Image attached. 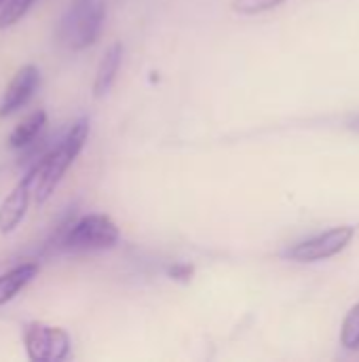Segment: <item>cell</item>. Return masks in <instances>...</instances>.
<instances>
[{
  "label": "cell",
  "mask_w": 359,
  "mask_h": 362,
  "mask_svg": "<svg viewBox=\"0 0 359 362\" xmlns=\"http://www.w3.org/2000/svg\"><path fill=\"white\" fill-rule=\"evenodd\" d=\"M104 19L106 6L102 0H72L70 8L59 19L57 38L70 51H83L99 38Z\"/></svg>",
  "instance_id": "cell-2"
},
{
  "label": "cell",
  "mask_w": 359,
  "mask_h": 362,
  "mask_svg": "<svg viewBox=\"0 0 359 362\" xmlns=\"http://www.w3.org/2000/svg\"><path fill=\"white\" fill-rule=\"evenodd\" d=\"M341 346L349 352L359 350V303L353 305L341 327Z\"/></svg>",
  "instance_id": "cell-11"
},
{
  "label": "cell",
  "mask_w": 359,
  "mask_h": 362,
  "mask_svg": "<svg viewBox=\"0 0 359 362\" xmlns=\"http://www.w3.org/2000/svg\"><path fill=\"white\" fill-rule=\"evenodd\" d=\"M38 85H40L38 66H34V64L21 66L8 81V85L0 98V119H6V117L15 115L17 110H21L34 98Z\"/></svg>",
  "instance_id": "cell-7"
},
{
  "label": "cell",
  "mask_w": 359,
  "mask_h": 362,
  "mask_svg": "<svg viewBox=\"0 0 359 362\" xmlns=\"http://www.w3.org/2000/svg\"><path fill=\"white\" fill-rule=\"evenodd\" d=\"M121 62H123V45L112 42L106 49V53L97 66V72H95V81H93V95L95 98H102L112 89L116 74L121 70Z\"/></svg>",
  "instance_id": "cell-9"
},
{
  "label": "cell",
  "mask_w": 359,
  "mask_h": 362,
  "mask_svg": "<svg viewBox=\"0 0 359 362\" xmlns=\"http://www.w3.org/2000/svg\"><path fill=\"white\" fill-rule=\"evenodd\" d=\"M38 176H40V161H36L28 170V174L15 185V189L2 199L0 204V233L2 235H11L23 221L32 197H36Z\"/></svg>",
  "instance_id": "cell-6"
},
{
  "label": "cell",
  "mask_w": 359,
  "mask_h": 362,
  "mask_svg": "<svg viewBox=\"0 0 359 362\" xmlns=\"http://www.w3.org/2000/svg\"><path fill=\"white\" fill-rule=\"evenodd\" d=\"M87 138H89V119L80 117L76 123H72V127L66 132V136L44 157L38 159L40 176H38V187H36V197H34L38 206H42L53 195L57 185L63 180L66 172L72 168L76 157L83 153Z\"/></svg>",
  "instance_id": "cell-1"
},
{
  "label": "cell",
  "mask_w": 359,
  "mask_h": 362,
  "mask_svg": "<svg viewBox=\"0 0 359 362\" xmlns=\"http://www.w3.org/2000/svg\"><path fill=\"white\" fill-rule=\"evenodd\" d=\"M2 4H4V0H0V8H2Z\"/></svg>",
  "instance_id": "cell-16"
},
{
  "label": "cell",
  "mask_w": 359,
  "mask_h": 362,
  "mask_svg": "<svg viewBox=\"0 0 359 362\" xmlns=\"http://www.w3.org/2000/svg\"><path fill=\"white\" fill-rule=\"evenodd\" d=\"M284 2L288 0H233L231 8L239 15H260L271 8H277Z\"/></svg>",
  "instance_id": "cell-13"
},
{
  "label": "cell",
  "mask_w": 359,
  "mask_h": 362,
  "mask_svg": "<svg viewBox=\"0 0 359 362\" xmlns=\"http://www.w3.org/2000/svg\"><path fill=\"white\" fill-rule=\"evenodd\" d=\"M121 240L116 223L108 214H85L70 223L61 235V248L72 252L108 250Z\"/></svg>",
  "instance_id": "cell-3"
},
{
  "label": "cell",
  "mask_w": 359,
  "mask_h": 362,
  "mask_svg": "<svg viewBox=\"0 0 359 362\" xmlns=\"http://www.w3.org/2000/svg\"><path fill=\"white\" fill-rule=\"evenodd\" d=\"M36 0H4L2 8H0V30L13 28L15 23H19L25 13L34 6Z\"/></svg>",
  "instance_id": "cell-12"
},
{
  "label": "cell",
  "mask_w": 359,
  "mask_h": 362,
  "mask_svg": "<svg viewBox=\"0 0 359 362\" xmlns=\"http://www.w3.org/2000/svg\"><path fill=\"white\" fill-rule=\"evenodd\" d=\"M38 272H40V265L36 261H25L0 274V308L13 301L38 276Z\"/></svg>",
  "instance_id": "cell-8"
},
{
  "label": "cell",
  "mask_w": 359,
  "mask_h": 362,
  "mask_svg": "<svg viewBox=\"0 0 359 362\" xmlns=\"http://www.w3.org/2000/svg\"><path fill=\"white\" fill-rule=\"evenodd\" d=\"M47 112L44 110H34L28 119H23L11 134H8V146L15 151H23L28 148L47 127Z\"/></svg>",
  "instance_id": "cell-10"
},
{
  "label": "cell",
  "mask_w": 359,
  "mask_h": 362,
  "mask_svg": "<svg viewBox=\"0 0 359 362\" xmlns=\"http://www.w3.org/2000/svg\"><path fill=\"white\" fill-rule=\"evenodd\" d=\"M23 346L32 362H61L70 358L72 339L61 327L30 322L23 327Z\"/></svg>",
  "instance_id": "cell-4"
},
{
  "label": "cell",
  "mask_w": 359,
  "mask_h": 362,
  "mask_svg": "<svg viewBox=\"0 0 359 362\" xmlns=\"http://www.w3.org/2000/svg\"><path fill=\"white\" fill-rule=\"evenodd\" d=\"M167 276L176 282H190V278L195 276V267L188 263H174L167 269Z\"/></svg>",
  "instance_id": "cell-14"
},
{
  "label": "cell",
  "mask_w": 359,
  "mask_h": 362,
  "mask_svg": "<svg viewBox=\"0 0 359 362\" xmlns=\"http://www.w3.org/2000/svg\"><path fill=\"white\" fill-rule=\"evenodd\" d=\"M355 238V227L351 225H343V227H334L326 233H320L315 238L303 240L294 246H290L284 257L294 261V263H317V261H326L330 257H336L339 252H343L351 240Z\"/></svg>",
  "instance_id": "cell-5"
},
{
  "label": "cell",
  "mask_w": 359,
  "mask_h": 362,
  "mask_svg": "<svg viewBox=\"0 0 359 362\" xmlns=\"http://www.w3.org/2000/svg\"><path fill=\"white\" fill-rule=\"evenodd\" d=\"M351 127H353V129H358V132H359V117L355 119V121H353V123H351Z\"/></svg>",
  "instance_id": "cell-15"
}]
</instances>
